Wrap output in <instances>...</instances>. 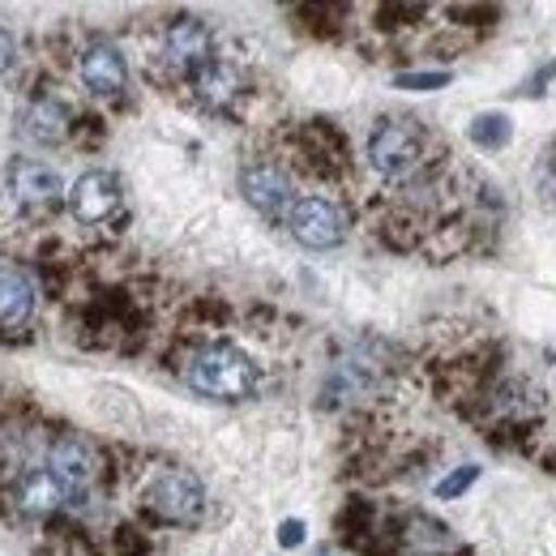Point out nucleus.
Listing matches in <instances>:
<instances>
[{"mask_svg": "<svg viewBox=\"0 0 556 556\" xmlns=\"http://www.w3.org/2000/svg\"><path fill=\"white\" fill-rule=\"evenodd\" d=\"M180 377L218 403H240L257 390V364L231 343H202L185 355Z\"/></svg>", "mask_w": 556, "mask_h": 556, "instance_id": "1", "label": "nucleus"}, {"mask_svg": "<svg viewBox=\"0 0 556 556\" xmlns=\"http://www.w3.org/2000/svg\"><path fill=\"white\" fill-rule=\"evenodd\" d=\"M368 163L386 180H407L428 163V134L416 121H381L368 134Z\"/></svg>", "mask_w": 556, "mask_h": 556, "instance_id": "2", "label": "nucleus"}, {"mask_svg": "<svg viewBox=\"0 0 556 556\" xmlns=\"http://www.w3.org/2000/svg\"><path fill=\"white\" fill-rule=\"evenodd\" d=\"M141 501L146 509L159 518V522H172V527H189L202 518V505H206V492L202 484L180 471V467H159L146 488H141Z\"/></svg>", "mask_w": 556, "mask_h": 556, "instance_id": "3", "label": "nucleus"}, {"mask_svg": "<svg viewBox=\"0 0 556 556\" xmlns=\"http://www.w3.org/2000/svg\"><path fill=\"white\" fill-rule=\"evenodd\" d=\"M4 501L13 505L17 518H56L73 496L48 467H22V471L4 484Z\"/></svg>", "mask_w": 556, "mask_h": 556, "instance_id": "4", "label": "nucleus"}, {"mask_svg": "<svg viewBox=\"0 0 556 556\" xmlns=\"http://www.w3.org/2000/svg\"><path fill=\"white\" fill-rule=\"evenodd\" d=\"M287 227L304 249H334L348 240V214L330 198H295L287 210Z\"/></svg>", "mask_w": 556, "mask_h": 556, "instance_id": "5", "label": "nucleus"}, {"mask_svg": "<svg viewBox=\"0 0 556 556\" xmlns=\"http://www.w3.org/2000/svg\"><path fill=\"white\" fill-rule=\"evenodd\" d=\"M48 471L65 484L73 501H81L90 484L99 480V454H94V445L81 437V432H56L52 441H48Z\"/></svg>", "mask_w": 556, "mask_h": 556, "instance_id": "6", "label": "nucleus"}, {"mask_svg": "<svg viewBox=\"0 0 556 556\" xmlns=\"http://www.w3.org/2000/svg\"><path fill=\"white\" fill-rule=\"evenodd\" d=\"M70 210L77 223L99 227L121 210V180L112 172H86L77 176L70 189Z\"/></svg>", "mask_w": 556, "mask_h": 556, "instance_id": "7", "label": "nucleus"}, {"mask_svg": "<svg viewBox=\"0 0 556 556\" xmlns=\"http://www.w3.org/2000/svg\"><path fill=\"white\" fill-rule=\"evenodd\" d=\"M240 189H244L249 206L257 210V214H266V218H287V210L295 206L291 180L275 163H249L240 172Z\"/></svg>", "mask_w": 556, "mask_h": 556, "instance_id": "8", "label": "nucleus"}, {"mask_svg": "<svg viewBox=\"0 0 556 556\" xmlns=\"http://www.w3.org/2000/svg\"><path fill=\"white\" fill-rule=\"evenodd\" d=\"M9 189H13V202L22 210H56L65 198L61 176L48 163H35V159H22V163L9 167Z\"/></svg>", "mask_w": 556, "mask_h": 556, "instance_id": "9", "label": "nucleus"}, {"mask_svg": "<svg viewBox=\"0 0 556 556\" xmlns=\"http://www.w3.org/2000/svg\"><path fill=\"white\" fill-rule=\"evenodd\" d=\"M163 52H167V61H172L176 70L198 73L206 61H214V39H210L206 22H198V17H176V22H167V30H163Z\"/></svg>", "mask_w": 556, "mask_h": 556, "instance_id": "10", "label": "nucleus"}, {"mask_svg": "<svg viewBox=\"0 0 556 556\" xmlns=\"http://www.w3.org/2000/svg\"><path fill=\"white\" fill-rule=\"evenodd\" d=\"M77 77L90 94H121L125 81H129V70H125V56L112 43H90L77 56Z\"/></svg>", "mask_w": 556, "mask_h": 556, "instance_id": "11", "label": "nucleus"}, {"mask_svg": "<svg viewBox=\"0 0 556 556\" xmlns=\"http://www.w3.org/2000/svg\"><path fill=\"white\" fill-rule=\"evenodd\" d=\"M189 86H193V94H198V103H206L210 112H227L240 94H244V77L236 65H227V61H206L198 73H189Z\"/></svg>", "mask_w": 556, "mask_h": 556, "instance_id": "12", "label": "nucleus"}, {"mask_svg": "<svg viewBox=\"0 0 556 556\" xmlns=\"http://www.w3.org/2000/svg\"><path fill=\"white\" fill-rule=\"evenodd\" d=\"M35 313V282L22 266L0 262V330H22Z\"/></svg>", "mask_w": 556, "mask_h": 556, "instance_id": "13", "label": "nucleus"}, {"mask_svg": "<svg viewBox=\"0 0 556 556\" xmlns=\"http://www.w3.org/2000/svg\"><path fill=\"white\" fill-rule=\"evenodd\" d=\"M70 125H73L70 108L56 94H35L30 108L22 112V134L35 141H48V146L70 138Z\"/></svg>", "mask_w": 556, "mask_h": 556, "instance_id": "14", "label": "nucleus"}, {"mask_svg": "<svg viewBox=\"0 0 556 556\" xmlns=\"http://www.w3.org/2000/svg\"><path fill=\"white\" fill-rule=\"evenodd\" d=\"M471 141H480V146H505L509 141V121L505 116H480L471 125Z\"/></svg>", "mask_w": 556, "mask_h": 556, "instance_id": "15", "label": "nucleus"}, {"mask_svg": "<svg viewBox=\"0 0 556 556\" xmlns=\"http://www.w3.org/2000/svg\"><path fill=\"white\" fill-rule=\"evenodd\" d=\"M476 480H480V467H463V471H454L450 480H441V484H437V496H441V501H450V496H458L463 488H471Z\"/></svg>", "mask_w": 556, "mask_h": 556, "instance_id": "16", "label": "nucleus"}, {"mask_svg": "<svg viewBox=\"0 0 556 556\" xmlns=\"http://www.w3.org/2000/svg\"><path fill=\"white\" fill-rule=\"evenodd\" d=\"M394 81H399L403 90H437V86L450 81V73H399Z\"/></svg>", "mask_w": 556, "mask_h": 556, "instance_id": "17", "label": "nucleus"}, {"mask_svg": "<svg viewBox=\"0 0 556 556\" xmlns=\"http://www.w3.org/2000/svg\"><path fill=\"white\" fill-rule=\"evenodd\" d=\"M300 540H304V522H282V527H278V544H282V548H295Z\"/></svg>", "mask_w": 556, "mask_h": 556, "instance_id": "18", "label": "nucleus"}, {"mask_svg": "<svg viewBox=\"0 0 556 556\" xmlns=\"http://www.w3.org/2000/svg\"><path fill=\"white\" fill-rule=\"evenodd\" d=\"M13 56H17V48H13V35L0 26V73L13 65Z\"/></svg>", "mask_w": 556, "mask_h": 556, "instance_id": "19", "label": "nucleus"}]
</instances>
